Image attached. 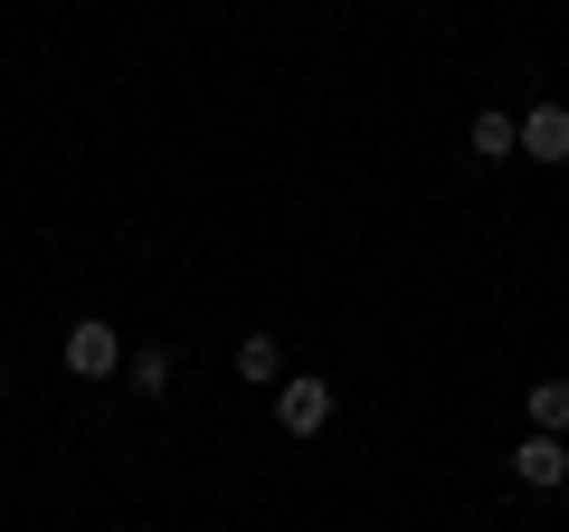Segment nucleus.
<instances>
[{"label":"nucleus","mask_w":569,"mask_h":532,"mask_svg":"<svg viewBox=\"0 0 569 532\" xmlns=\"http://www.w3.org/2000/svg\"><path fill=\"white\" fill-rule=\"evenodd\" d=\"M67 371H77V381H114V371H123V333L104 324V314L67 324Z\"/></svg>","instance_id":"f257e3e1"},{"label":"nucleus","mask_w":569,"mask_h":532,"mask_svg":"<svg viewBox=\"0 0 569 532\" xmlns=\"http://www.w3.org/2000/svg\"><path fill=\"white\" fill-rule=\"evenodd\" d=\"M276 428L284 437H323L332 428V381H276Z\"/></svg>","instance_id":"f03ea898"},{"label":"nucleus","mask_w":569,"mask_h":532,"mask_svg":"<svg viewBox=\"0 0 569 532\" xmlns=\"http://www.w3.org/2000/svg\"><path fill=\"white\" fill-rule=\"evenodd\" d=\"M512 475H522L531 494H550V485H569V437H550V428H531L522 447H512Z\"/></svg>","instance_id":"7ed1b4c3"},{"label":"nucleus","mask_w":569,"mask_h":532,"mask_svg":"<svg viewBox=\"0 0 569 532\" xmlns=\"http://www.w3.org/2000/svg\"><path fill=\"white\" fill-rule=\"evenodd\" d=\"M522 162H569V105H531L522 115Z\"/></svg>","instance_id":"20e7f679"},{"label":"nucleus","mask_w":569,"mask_h":532,"mask_svg":"<svg viewBox=\"0 0 569 532\" xmlns=\"http://www.w3.org/2000/svg\"><path fill=\"white\" fill-rule=\"evenodd\" d=\"M466 152H475V162H512V152H522V124H512L503 105H485V115L466 124Z\"/></svg>","instance_id":"39448f33"},{"label":"nucleus","mask_w":569,"mask_h":532,"mask_svg":"<svg viewBox=\"0 0 569 532\" xmlns=\"http://www.w3.org/2000/svg\"><path fill=\"white\" fill-rule=\"evenodd\" d=\"M123 381H133V400H162V390H171V352H162V343H133Z\"/></svg>","instance_id":"423d86ee"},{"label":"nucleus","mask_w":569,"mask_h":532,"mask_svg":"<svg viewBox=\"0 0 569 532\" xmlns=\"http://www.w3.org/2000/svg\"><path fill=\"white\" fill-rule=\"evenodd\" d=\"M531 428L569 437V381H531Z\"/></svg>","instance_id":"0eeeda50"},{"label":"nucleus","mask_w":569,"mask_h":532,"mask_svg":"<svg viewBox=\"0 0 569 532\" xmlns=\"http://www.w3.org/2000/svg\"><path fill=\"white\" fill-rule=\"evenodd\" d=\"M276 371H284L276 333H247V343H238V381H276Z\"/></svg>","instance_id":"6e6552de"},{"label":"nucleus","mask_w":569,"mask_h":532,"mask_svg":"<svg viewBox=\"0 0 569 532\" xmlns=\"http://www.w3.org/2000/svg\"><path fill=\"white\" fill-rule=\"evenodd\" d=\"M0 400H10V390H0Z\"/></svg>","instance_id":"1a4fd4ad"}]
</instances>
